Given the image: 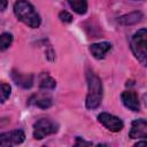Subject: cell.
<instances>
[{"mask_svg": "<svg viewBox=\"0 0 147 147\" xmlns=\"http://www.w3.org/2000/svg\"><path fill=\"white\" fill-rule=\"evenodd\" d=\"M14 13L16 17L32 29H37L40 25V16L34 7L26 0H17L14 5Z\"/></svg>", "mask_w": 147, "mask_h": 147, "instance_id": "6da1fadb", "label": "cell"}, {"mask_svg": "<svg viewBox=\"0 0 147 147\" xmlns=\"http://www.w3.org/2000/svg\"><path fill=\"white\" fill-rule=\"evenodd\" d=\"M86 80L88 86V92L86 96V108L95 109L100 106L102 101V95H103L102 83H101V79L92 71H87Z\"/></svg>", "mask_w": 147, "mask_h": 147, "instance_id": "7a4b0ae2", "label": "cell"}, {"mask_svg": "<svg viewBox=\"0 0 147 147\" xmlns=\"http://www.w3.org/2000/svg\"><path fill=\"white\" fill-rule=\"evenodd\" d=\"M133 55L142 65H147V29L138 30L130 41Z\"/></svg>", "mask_w": 147, "mask_h": 147, "instance_id": "3957f363", "label": "cell"}, {"mask_svg": "<svg viewBox=\"0 0 147 147\" xmlns=\"http://www.w3.org/2000/svg\"><path fill=\"white\" fill-rule=\"evenodd\" d=\"M59 130V125L49 119V118H40L33 125V138L37 140H41L49 134L56 133Z\"/></svg>", "mask_w": 147, "mask_h": 147, "instance_id": "277c9868", "label": "cell"}, {"mask_svg": "<svg viewBox=\"0 0 147 147\" xmlns=\"http://www.w3.org/2000/svg\"><path fill=\"white\" fill-rule=\"evenodd\" d=\"M98 121L111 132H119L124 126L121 118H118V117H116L111 114H108V113L99 114L98 115Z\"/></svg>", "mask_w": 147, "mask_h": 147, "instance_id": "5b68a950", "label": "cell"}, {"mask_svg": "<svg viewBox=\"0 0 147 147\" xmlns=\"http://www.w3.org/2000/svg\"><path fill=\"white\" fill-rule=\"evenodd\" d=\"M25 139V134L22 130H14L10 132H5L0 134V145L1 146H13L22 144Z\"/></svg>", "mask_w": 147, "mask_h": 147, "instance_id": "8992f818", "label": "cell"}, {"mask_svg": "<svg viewBox=\"0 0 147 147\" xmlns=\"http://www.w3.org/2000/svg\"><path fill=\"white\" fill-rule=\"evenodd\" d=\"M129 137L131 139H147V121L144 118L134 119L131 123Z\"/></svg>", "mask_w": 147, "mask_h": 147, "instance_id": "52a82bcc", "label": "cell"}, {"mask_svg": "<svg viewBox=\"0 0 147 147\" xmlns=\"http://www.w3.org/2000/svg\"><path fill=\"white\" fill-rule=\"evenodd\" d=\"M121 99H122L123 105L127 109H130L132 111H139L140 103H139V100H138V95L134 92H132V91H125V92L122 93Z\"/></svg>", "mask_w": 147, "mask_h": 147, "instance_id": "ba28073f", "label": "cell"}, {"mask_svg": "<svg viewBox=\"0 0 147 147\" xmlns=\"http://www.w3.org/2000/svg\"><path fill=\"white\" fill-rule=\"evenodd\" d=\"M11 78L14 83L22 88H30L33 85V75L32 74H22L16 70L11 71Z\"/></svg>", "mask_w": 147, "mask_h": 147, "instance_id": "9c48e42d", "label": "cell"}, {"mask_svg": "<svg viewBox=\"0 0 147 147\" xmlns=\"http://www.w3.org/2000/svg\"><path fill=\"white\" fill-rule=\"evenodd\" d=\"M111 49V44L108 41H103V42H96V44H92L90 46V52L92 53V55L100 60L103 59L105 55Z\"/></svg>", "mask_w": 147, "mask_h": 147, "instance_id": "30bf717a", "label": "cell"}, {"mask_svg": "<svg viewBox=\"0 0 147 147\" xmlns=\"http://www.w3.org/2000/svg\"><path fill=\"white\" fill-rule=\"evenodd\" d=\"M28 103L39 107V108H42V109H46L52 106V98L47 96L45 94H34L29 99Z\"/></svg>", "mask_w": 147, "mask_h": 147, "instance_id": "8fae6325", "label": "cell"}, {"mask_svg": "<svg viewBox=\"0 0 147 147\" xmlns=\"http://www.w3.org/2000/svg\"><path fill=\"white\" fill-rule=\"evenodd\" d=\"M142 18V14L140 11H132L126 15H123L118 18V23L122 25H132L140 22Z\"/></svg>", "mask_w": 147, "mask_h": 147, "instance_id": "7c38bea8", "label": "cell"}, {"mask_svg": "<svg viewBox=\"0 0 147 147\" xmlns=\"http://www.w3.org/2000/svg\"><path fill=\"white\" fill-rule=\"evenodd\" d=\"M56 86V82L48 74L42 72L39 76V87L42 90H53Z\"/></svg>", "mask_w": 147, "mask_h": 147, "instance_id": "4fadbf2b", "label": "cell"}, {"mask_svg": "<svg viewBox=\"0 0 147 147\" xmlns=\"http://www.w3.org/2000/svg\"><path fill=\"white\" fill-rule=\"evenodd\" d=\"M68 3L71 7V9L79 15H83L87 11V1L86 0H68Z\"/></svg>", "mask_w": 147, "mask_h": 147, "instance_id": "5bb4252c", "label": "cell"}, {"mask_svg": "<svg viewBox=\"0 0 147 147\" xmlns=\"http://www.w3.org/2000/svg\"><path fill=\"white\" fill-rule=\"evenodd\" d=\"M13 42V36L8 32H5L1 34L0 37V46H1V51L7 49Z\"/></svg>", "mask_w": 147, "mask_h": 147, "instance_id": "9a60e30c", "label": "cell"}, {"mask_svg": "<svg viewBox=\"0 0 147 147\" xmlns=\"http://www.w3.org/2000/svg\"><path fill=\"white\" fill-rule=\"evenodd\" d=\"M10 91H11V88H10V86H9L8 84H6V83H2V84H1V86H0V98H1V102H5V101L9 98Z\"/></svg>", "mask_w": 147, "mask_h": 147, "instance_id": "2e32d148", "label": "cell"}, {"mask_svg": "<svg viewBox=\"0 0 147 147\" xmlns=\"http://www.w3.org/2000/svg\"><path fill=\"white\" fill-rule=\"evenodd\" d=\"M59 18H60L62 22H64V23H70V22L72 21L71 14H69V13L65 11V10H62V11L59 14Z\"/></svg>", "mask_w": 147, "mask_h": 147, "instance_id": "e0dca14e", "label": "cell"}, {"mask_svg": "<svg viewBox=\"0 0 147 147\" xmlns=\"http://www.w3.org/2000/svg\"><path fill=\"white\" fill-rule=\"evenodd\" d=\"M76 145H77V146H79V145H87V146H90V145H92V144H91V142H86V141L82 140L79 137H77V141H76Z\"/></svg>", "mask_w": 147, "mask_h": 147, "instance_id": "ac0fdd59", "label": "cell"}, {"mask_svg": "<svg viewBox=\"0 0 147 147\" xmlns=\"http://www.w3.org/2000/svg\"><path fill=\"white\" fill-rule=\"evenodd\" d=\"M7 7V0H1V10L3 11Z\"/></svg>", "mask_w": 147, "mask_h": 147, "instance_id": "d6986e66", "label": "cell"}, {"mask_svg": "<svg viewBox=\"0 0 147 147\" xmlns=\"http://www.w3.org/2000/svg\"><path fill=\"white\" fill-rule=\"evenodd\" d=\"M134 146H137V147H139V146H146L147 147V141H138Z\"/></svg>", "mask_w": 147, "mask_h": 147, "instance_id": "ffe728a7", "label": "cell"}]
</instances>
